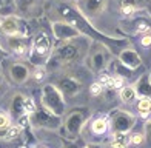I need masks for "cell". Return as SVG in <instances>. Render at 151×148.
Masks as SVG:
<instances>
[{
  "mask_svg": "<svg viewBox=\"0 0 151 148\" xmlns=\"http://www.w3.org/2000/svg\"><path fill=\"white\" fill-rule=\"evenodd\" d=\"M59 90L62 94H65V96H74V94H77L80 91V83L76 80L74 77H62L59 80Z\"/></svg>",
  "mask_w": 151,
  "mask_h": 148,
  "instance_id": "13",
  "label": "cell"
},
{
  "mask_svg": "<svg viewBox=\"0 0 151 148\" xmlns=\"http://www.w3.org/2000/svg\"><path fill=\"white\" fill-rule=\"evenodd\" d=\"M102 88H104V86H102L99 82H96V83H93L91 85V94H94V96H99V94L102 93Z\"/></svg>",
  "mask_w": 151,
  "mask_h": 148,
  "instance_id": "27",
  "label": "cell"
},
{
  "mask_svg": "<svg viewBox=\"0 0 151 148\" xmlns=\"http://www.w3.org/2000/svg\"><path fill=\"white\" fill-rule=\"evenodd\" d=\"M131 144H134V145H139V144H142V140H143V134H140V133H134V134H131Z\"/></svg>",
  "mask_w": 151,
  "mask_h": 148,
  "instance_id": "25",
  "label": "cell"
},
{
  "mask_svg": "<svg viewBox=\"0 0 151 148\" xmlns=\"http://www.w3.org/2000/svg\"><path fill=\"white\" fill-rule=\"evenodd\" d=\"M83 120H85V114L82 111H76L73 113L65 122V130L70 136H77L80 133L82 126H83Z\"/></svg>",
  "mask_w": 151,
  "mask_h": 148,
  "instance_id": "12",
  "label": "cell"
},
{
  "mask_svg": "<svg viewBox=\"0 0 151 148\" xmlns=\"http://www.w3.org/2000/svg\"><path fill=\"white\" fill-rule=\"evenodd\" d=\"M34 77H36L37 80H40V79L45 77V68H43V66H39V68L36 70V73H34Z\"/></svg>",
  "mask_w": 151,
  "mask_h": 148,
  "instance_id": "28",
  "label": "cell"
},
{
  "mask_svg": "<svg viewBox=\"0 0 151 148\" xmlns=\"http://www.w3.org/2000/svg\"><path fill=\"white\" fill-rule=\"evenodd\" d=\"M9 74H11V79L17 83H22L25 82L29 76V70L28 66L23 65V63H12L9 66Z\"/></svg>",
  "mask_w": 151,
  "mask_h": 148,
  "instance_id": "14",
  "label": "cell"
},
{
  "mask_svg": "<svg viewBox=\"0 0 151 148\" xmlns=\"http://www.w3.org/2000/svg\"><path fill=\"white\" fill-rule=\"evenodd\" d=\"M90 51V42L86 40V36H79L71 40L62 42L52 52V60L59 63H74L80 60Z\"/></svg>",
  "mask_w": 151,
  "mask_h": 148,
  "instance_id": "1",
  "label": "cell"
},
{
  "mask_svg": "<svg viewBox=\"0 0 151 148\" xmlns=\"http://www.w3.org/2000/svg\"><path fill=\"white\" fill-rule=\"evenodd\" d=\"M0 45L3 51H9L16 56H25L31 51L32 42L28 36H2L0 37Z\"/></svg>",
  "mask_w": 151,
  "mask_h": 148,
  "instance_id": "4",
  "label": "cell"
},
{
  "mask_svg": "<svg viewBox=\"0 0 151 148\" xmlns=\"http://www.w3.org/2000/svg\"><path fill=\"white\" fill-rule=\"evenodd\" d=\"M88 63H90L91 70L94 71H102L108 65V46L102 42H96L93 46H90L88 51Z\"/></svg>",
  "mask_w": 151,
  "mask_h": 148,
  "instance_id": "5",
  "label": "cell"
},
{
  "mask_svg": "<svg viewBox=\"0 0 151 148\" xmlns=\"http://www.w3.org/2000/svg\"><path fill=\"white\" fill-rule=\"evenodd\" d=\"M74 2H77V0H74Z\"/></svg>",
  "mask_w": 151,
  "mask_h": 148,
  "instance_id": "34",
  "label": "cell"
},
{
  "mask_svg": "<svg viewBox=\"0 0 151 148\" xmlns=\"http://www.w3.org/2000/svg\"><path fill=\"white\" fill-rule=\"evenodd\" d=\"M9 126V117L6 114L0 113V128H8Z\"/></svg>",
  "mask_w": 151,
  "mask_h": 148,
  "instance_id": "26",
  "label": "cell"
},
{
  "mask_svg": "<svg viewBox=\"0 0 151 148\" xmlns=\"http://www.w3.org/2000/svg\"><path fill=\"white\" fill-rule=\"evenodd\" d=\"M147 14L151 17V5H150V6H147Z\"/></svg>",
  "mask_w": 151,
  "mask_h": 148,
  "instance_id": "32",
  "label": "cell"
},
{
  "mask_svg": "<svg viewBox=\"0 0 151 148\" xmlns=\"http://www.w3.org/2000/svg\"><path fill=\"white\" fill-rule=\"evenodd\" d=\"M51 29H52V36L57 40H60V42L82 36L77 26L73 25L71 22H68V20H57V22H54L51 25Z\"/></svg>",
  "mask_w": 151,
  "mask_h": 148,
  "instance_id": "7",
  "label": "cell"
},
{
  "mask_svg": "<svg viewBox=\"0 0 151 148\" xmlns=\"http://www.w3.org/2000/svg\"><path fill=\"white\" fill-rule=\"evenodd\" d=\"M137 91H139L140 94H143L145 97H148L151 94V85H150V80H148L147 76H143L140 79V82L137 83Z\"/></svg>",
  "mask_w": 151,
  "mask_h": 148,
  "instance_id": "19",
  "label": "cell"
},
{
  "mask_svg": "<svg viewBox=\"0 0 151 148\" xmlns=\"http://www.w3.org/2000/svg\"><path fill=\"white\" fill-rule=\"evenodd\" d=\"M12 2H14V0H0V5H9Z\"/></svg>",
  "mask_w": 151,
  "mask_h": 148,
  "instance_id": "30",
  "label": "cell"
},
{
  "mask_svg": "<svg viewBox=\"0 0 151 148\" xmlns=\"http://www.w3.org/2000/svg\"><path fill=\"white\" fill-rule=\"evenodd\" d=\"M119 60L123 66H127L129 70H136L142 65V57L137 51L131 50V48H123L120 52H119Z\"/></svg>",
  "mask_w": 151,
  "mask_h": 148,
  "instance_id": "11",
  "label": "cell"
},
{
  "mask_svg": "<svg viewBox=\"0 0 151 148\" xmlns=\"http://www.w3.org/2000/svg\"><path fill=\"white\" fill-rule=\"evenodd\" d=\"M108 0H77V11L86 20L99 17L105 11Z\"/></svg>",
  "mask_w": 151,
  "mask_h": 148,
  "instance_id": "6",
  "label": "cell"
},
{
  "mask_svg": "<svg viewBox=\"0 0 151 148\" xmlns=\"http://www.w3.org/2000/svg\"><path fill=\"white\" fill-rule=\"evenodd\" d=\"M128 142H129V139L127 136V133H123V131H114L113 134V148H127L128 147Z\"/></svg>",
  "mask_w": 151,
  "mask_h": 148,
  "instance_id": "16",
  "label": "cell"
},
{
  "mask_svg": "<svg viewBox=\"0 0 151 148\" xmlns=\"http://www.w3.org/2000/svg\"><path fill=\"white\" fill-rule=\"evenodd\" d=\"M16 8L22 14H31L37 6V0H14Z\"/></svg>",
  "mask_w": 151,
  "mask_h": 148,
  "instance_id": "15",
  "label": "cell"
},
{
  "mask_svg": "<svg viewBox=\"0 0 151 148\" xmlns=\"http://www.w3.org/2000/svg\"><path fill=\"white\" fill-rule=\"evenodd\" d=\"M86 148H88V147H86Z\"/></svg>",
  "mask_w": 151,
  "mask_h": 148,
  "instance_id": "35",
  "label": "cell"
},
{
  "mask_svg": "<svg viewBox=\"0 0 151 148\" xmlns=\"http://www.w3.org/2000/svg\"><path fill=\"white\" fill-rule=\"evenodd\" d=\"M31 120L34 125L37 126H43V128H57L60 120L59 116L52 114L51 111H48L45 106H42L40 110H36L31 114Z\"/></svg>",
  "mask_w": 151,
  "mask_h": 148,
  "instance_id": "9",
  "label": "cell"
},
{
  "mask_svg": "<svg viewBox=\"0 0 151 148\" xmlns=\"http://www.w3.org/2000/svg\"><path fill=\"white\" fill-rule=\"evenodd\" d=\"M20 131H22V126H9L6 134H5V137L6 139H14L20 134Z\"/></svg>",
  "mask_w": 151,
  "mask_h": 148,
  "instance_id": "24",
  "label": "cell"
},
{
  "mask_svg": "<svg viewBox=\"0 0 151 148\" xmlns=\"http://www.w3.org/2000/svg\"><path fill=\"white\" fill-rule=\"evenodd\" d=\"M3 56H5V51H3V48H2V45H0V60L3 59Z\"/></svg>",
  "mask_w": 151,
  "mask_h": 148,
  "instance_id": "31",
  "label": "cell"
},
{
  "mask_svg": "<svg viewBox=\"0 0 151 148\" xmlns=\"http://www.w3.org/2000/svg\"><path fill=\"white\" fill-rule=\"evenodd\" d=\"M23 102H25V97H22V96H16L14 97V102H12L11 110H12V113H14L16 116H19L20 113H23Z\"/></svg>",
  "mask_w": 151,
  "mask_h": 148,
  "instance_id": "21",
  "label": "cell"
},
{
  "mask_svg": "<svg viewBox=\"0 0 151 148\" xmlns=\"http://www.w3.org/2000/svg\"><path fill=\"white\" fill-rule=\"evenodd\" d=\"M36 111V105L31 99H26L25 97V102H23V114L25 116H31V114Z\"/></svg>",
  "mask_w": 151,
  "mask_h": 148,
  "instance_id": "23",
  "label": "cell"
},
{
  "mask_svg": "<svg viewBox=\"0 0 151 148\" xmlns=\"http://www.w3.org/2000/svg\"><path fill=\"white\" fill-rule=\"evenodd\" d=\"M0 29L5 36H26V26L17 16H6L2 19Z\"/></svg>",
  "mask_w": 151,
  "mask_h": 148,
  "instance_id": "8",
  "label": "cell"
},
{
  "mask_svg": "<svg viewBox=\"0 0 151 148\" xmlns=\"http://www.w3.org/2000/svg\"><path fill=\"white\" fill-rule=\"evenodd\" d=\"M42 105L48 111H51L56 116L65 113V102H63V94L60 93L59 88L54 85H45L42 91Z\"/></svg>",
  "mask_w": 151,
  "mask_h": 148,
  "instance_id": "2",
  "label": "cell"
},
{
  "mask_svg": "<svg viewBox=\"0 0 151 148\" xmlns=\"http://www.w3.org/2000/svg\"><path fill=\"white\" fill-rule=\"evenodd\" d=\"M133 125H134V116H131V114L127 113V111L117 110L111 116V126H113L114 131H123V133H127Z\"/></svg>",
  "mask_w": 151,
  "mask_h": 148,
  "instance_id": "10",
  "label": "cell"
},
{
  "mask_svg": "<svg viewBox=\"0 0 151 148\" xmlns=\"http://www.w3.org/2000/svg\"><path fill=\"white\" fill-rule=\"evenodd\" d=\"M123 86V77L119 74H113L109 79V86L108 88H122Z\"/></svg>",
  "mask_w": 151,
  "mask_h": 148,
  "instance_id": "22",
  "label": "cell"
},
{
  "mask_svg": "<svg viewBox=\"0 0 151 148\" xmlns=\"http://www.w3.org/2000/svg\"><path fill=\"white\" fill-rule=\"evenodd\" d=\"M2 79H3V77H2V74H0V83H2Z\"/></svg>",
  "mask_w": 151,
  "mask_h": 148,
  "instance_id": "33",
  "label": "cell"
},
{
  "mask_svg": "<svg viewBox=\"0 0 151 148\" xmlns=\"http://www.w3.org/2000/svg\"><path fill=\"white\" fill-rule=\"evenodd\" d=\"M136 90L133 88V86H122L120 90V99L123 100V102H133V100L136 99Z\"/></svg>",
  "mask_w": 151,
  "mask_h": 148,
  "instance_id": "18",
  "label": "cell"
},
{
  "mask_svg": "<svg viewBox=\"0 0 151 148\" xmlns=\"http://www.w3.org/2000/svg\"><path fill=\"white\" fill-rule=\"evenodd\" d=\"M145 131H147V139H148V142L151 144V120H148V122H147Z\"/></svg>",
  "mask_w": 151,
  "mask_h": 148,
  "instance_id": "29",
  "label": "cell"
},
{
  "mask_svg": "<svg viewBox=\"0 0 151 148\" xmlns=\"http://www.w3.org/2000/svg\"><path fill=\"white\" fill-rule=\"evenodd\" d=\"M137 110H139V113H140L142 117H148L150 113H151V99L143 96V97L140 99V102L137 103Z\"/></svg>",
  "mask_w": 151,
  "mask_h": 148,
  "instance_id": "17",
  "label": "cell"
},
{
  "mask_svg": "<svg viewBox=\"0 0 151 148\" xmlns=\"http://www.w3.org/2000/svg\"><path fill=\"white\" fill-rule=\"evenodd\" d=\"M108 128V120L105 117H102V119H96L94 122H93V131L96 134H104Z\"/></svg>",
  "mask_w": 151,
  "mask_h": 148,
  "instance_id": "20",
  "label": "cell"
},
{
  "mask_svg": "<svg viewBox=\"0 0 151 148\" xmlns=\"http://www.w3.org/2000/svg\"><path fill=\"white\" fill-rule=\"evenodd\" d=\"M51 54V40L46 32H37L32 39L31 51H29V59L34 63H43Z\"/></svg>",
  "mask_w": 151,
  "mask_h": 148,
  "instance_id": "3",
  "label": "cell"
}]
</instances>
